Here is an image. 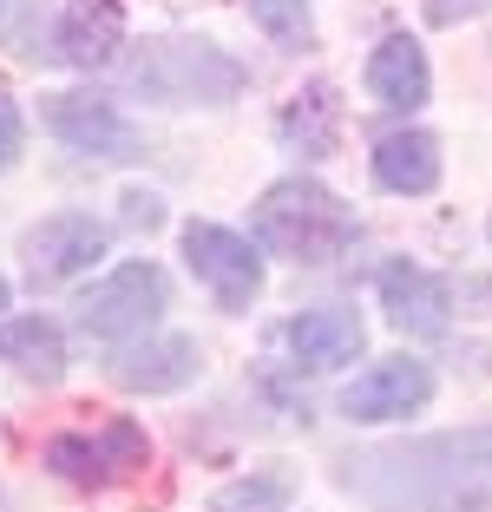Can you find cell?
Returning <instances> with one entry per match:
<instances>
[{
    "label": "cell",
    "mask_w": 492,
    "mask_h": 512,
    "mask_svg": "<svg viewBox=\"0 0 492 512\" xmlns=\"http://www.w3.org/2000/svg\"><path fill=\"white\" fill-rule=\"evenodd\" d=\"M335 480L368 512H479L492 506V427L348 453Z\"/></svg>",
    "instance_id": "obj_1"
},
{
    "label": "cell",
    "mask_w": 492,
    "mask_h": 512,
    "mask_svg": "<svg viewBox=\"0 0 492 512\" xmlns=\"http://www.w3.org/2000/svg\"><path fill=\"white\" fill-rule=\"evenodd\" d=\"M256 243L269 256H289V263H335V256L355 243V211L315 178H283L256 197Z\"/></svg>",
    "instance_id": "obj_2"
},
{
    "label": "cell",
    "mask_w": 492,
    "mask_h": 512,
    "mask_svg": "<svg viewBox=\"0 0 492 512\" xmlns=\"http://www.w3.org/2000/svg\"><path fill=\"white\" fill-rule=\"evenodd\" d=\"M125 86L158 99V106H224L250 86L243 60H230L217 40H197V33H158L132 53L125 66Z\"/></svg>",
    "instance_id": "obj_3"
},
{
    "label": "cell",
    "mask_w": 492,
    "mask_h": 512,
    "mask_svg": "<svg viewBox=\"0 0 492 512\" xmlns=\"http://www.w3.org/2000/svg\"><path fill=\"white\" fill-rule=\"evenodd\" d=\"M164 302H171V283H164L158 263H125V270L99 276V283L79 296V329L125 348V342H138V335H151V322L164 316Z\"/></svg>",
    "instance_id": "obj_4"
},
{
    "label": "cell",
    "mask_w": 492,
    "mask_h": 512,
    "mask_svg": "<svg viewBox=\"0 0 492 512\" xmlns=\"http://www.w3.org/2000/svg\"><path fill=\"white\" fill-rule=\"evenodd\" d=\"M145 460H151V440L132 414H112L99 434H53L46 440V467L73 486H92V493L125 480V473H138Z\"/></svg>",
    "instance_id": "obj_5"
},
{
    "label": "cell",
    "mask_w": 492,
    "mask_h": 512,
    "mask_svg": "<svg viewBox=\"0 0 492 512\" xmlns=\"http://www.w3.org/2000/svg\"><path fill=\"white\" fill-rule=\"evenodd\" d=\"M40 119H46V132L60 138V145H73L79 158L132 165L138 151H145L138 125L125 119L112 99H99V92H46V99H40Z\"/></svg>",
    "instance_id": "obj_6"
},
{
    "label": "cell",
    "mask_w": 492,
    "mask_h": 512,
    "mask_svg": "<svg viewBox=\"0 0 492 512\" xmlns=\"http://www.w3.org/2000/svg\"><path fill=\"white\" fill-rule=\"evenodd\" d=\"M263 243L237 237V230L224 224H184V263H191V276L217 296V309H250L256 289H263Z\"/></svg>",
    "instance_id": "obj_7"
},
{
    "label": "cell",
    "mask_w": 492,
    "mask_h": 512,
    "mask_svg": "<svg viewBox=\"0 0 492 512\" xmlns=\"http://www.w3.org/2000/svg\"><path fill=\"white\" fill-rule=\"evenodd\" d=\"M105 243H112V230H105L99 217H86V211H53V217H40V224L20 237L27 283H33V289L73 283V276H86L92 263L105 256Z\"/></svg>",
    "instance_id": "obj_8"
},
{
    "label": "cell",
    "mask_w": 492,
    "mask_h": 512,
    "mask_svg": "<svg viewBox=\"0 0 492 512\" xmlns=\"http://www.w3.org/2000/svg\"><path fill=\"white\" fill-rule=\"evenodd\" d=\"M427 394H433L427 362L394 355V362H374L368 375L348 381V388H342V414H348V421H401V414L427 407Z\"/></svg>",
    "instance_id": "obj_9"
},
{
    "label": "cell",
    "mask_w": 492,
    "mask_h": 512,
    "mask_svg": "<svg viewBox=\"0 0 492 512\" xmlns=\"http://www.w3.org/2000/svg\"><path fill=\"white\" fill-rule=\"evenodd\" d=\"M381 309H388V322L401 335H447V309H453V296H447V283L433 270H420V263H388L381 270Z\"/></svg>",
    "instance_id": "obj_10"
},
{
    "label": "cell",
    "mask_w": 492,
    "mask_h": 512,
    "mask_svg": "<svg viewBox=\"0 0 492 512\" xmlns=\"http://www.w3.org/2000/svg\"><path fill=\"white\" fill-rule=\"evenodd\" d=\"M197 375V342L191 335H145V342H125L112 355V381L132 394H171Z\"/></svg>",
    "instance_id": "obj_11"
},
{
    "label": "cell",
    "mask_w": 492,
    "mask_h": 512,
    "mask_svg": "<svg viewBox=\"0 0 492 512\" xmlns=\"http://www.w3.org/2000/svg\"><path fill=\"white\" fill-rule=\"evenodd\" d=\"M60 60L79 73H99V66L119 60L125 46V0H73L60 14Z\"/></svg>",
    "instance_id": "obj_12"
},
{
    "label": "cell",
    "mask_w": 492,
    "mask_h": 512,
    "mask_svg": "<svg viewBox=\"0 0 492 512\" xmlns=\"http://www.w3.org/2000/svg\"><path fill=\"white\" fill-rule=\"evenodd\" d=\"M289 355H296V368H342L361 355V342H368V329H361L355 309H302V316H289L283 329Z\"/></svg>",
    "instance_id": "obj_13"
},
{
    "label": "cell",
    "mask_w": 492,
    "mask_h": 512,
    "mask_svg": "<svg viewBox=\"0 0 492 512\" xmlns=\"http://www.w3.org/2000/svg\"><path fill=\"white\" fill-rule=\"evenodd\" d=\"M368 92H374V99H381L388 112L427 106V92H433L427 46H420L414 33H388V40L374 46V60H368Z\"/></svg>",
    "instance_id": "obj_14"
},
{
    "label": "cell",
    "mask_w": 492,
    "mask_h": 512,
    "mask_svg": "<svg viewBox=\"0 0 492 512\" xmlns=\"http://www.w3.org/2000/svg\"><path fill=\"white\" fill-rule=\"evenodd\" d=\"M374 184L394 197H427L440 184V138L433 132H388L374 145Z\"/></svg>",
    "instance_id": "obj_15"
},
{
    "label": "cell",
    "mask_w": 492,
    "mask_h": 512,
    "mask_svg": "<svg viewBox=\"0 0 492 512\" xmlns=\"http://www.w3.org/2000/svg\"><path fill=\"white\" fill-rule=\"evenodd\" d=\"M0 362H14L27 381H60L66 375V335L46 316H14V322H0Z\"/></svg>",
    "instance_id": "obj_16"
},
{
    "label": "cell",
    "mask_w": 492,
    "mask_h": 512,
    "mask_svg": "<svg viewBox=\"0 0 492 512\" xmlns=\"http://www.w3.org/2000/svg\"><path fill=\"white\" fill-rule=\"evenodd\" d=\"M335 119H342L335 86H309L296 106L283 112V138L302 151V158H322V151H335Z\"/></svg>",
    "instance_id": "obj_17"
},
{
    "label": "cell",
    "mask_w": 492,
    "mask_h": 512,
    "mask_svg": "<svg viewBox=\"0 0 492 512\" xmlns=\"http://www.w3.org/2000/svg\"><path fill=\"white\" fill-rule=\"evenodd\" d=\"M296 493V480H289L283 467H263L256 480H237L224 499H217V512H276L283 499Z\"/></svg>",
    "instance_id": "obj_18"
},
{
    "label": "cell",
    "mask_w": 492,
    "mask_h": 512,
    "mask_svg": "<svg viewBox=\"0 0 492 512\" xmlns=\"http://www.w3.org/2000/svg\"><path fill=\"white\" fill-rule=\"evenodd\" d=\"M40 20H46V0H0V46L33 60L40 53Z\"/></svg>",
    "instance_id": "obj_19"
},
{
    "label": "cell",
    "mask_w": 492,
    "mask_h": 512,
    "mask_svg": "<svg viewBox=\"0 0 492 512\" xmlns=\"http://www.w3.org/2000/svg\"><path fill=\"white\" fill-rule=\"evenodd\" d=\"M250 20L276 46H302L309 40V0H250Z\"/></svg>",
    "instance_id": "obj_20"
},
{
    "label": "cell",
    "mask_w": 492,
    "mask_h": 512,
    "mask_svg": "<svg viewBox=\"0 0 492 512\" xmlns=\"http://www.w3.org/2000/svg\"><path fill=\"white\" fill-rule=\"evenodd\" d=\"M20 145H27V125H20V106L0 92V171L20 165Z\"/></svg>",
    "instance_id": "obj_21"
},
{
    "label": "cell",
    "mask_w": 492,
    "mask_h": 512,
    "mask_svg": "<svg viewBox=\"0 0 492 512\" xmlns=\"http://www.w3.org/2000/svg\"><path fill=\"white\" fill-rule=\"evenodd\" d=\"M420 7H427V20H433V27H460V20L486 14L492 0H420Z\"/></svg>",
    "instance_id": "obj_22"
},
{
    "label": "cell",
    "mask_w": 492,
    "mask_h": 512,
    "mask_svg": "<svg viewBox=\"0 0 492 512\" xmlns=\"http://www.w3.org/2000/svg\"><path fill=\"white\" fill-rule=\"evenodd\" d=\"M125 224H132V230H158L164 224V204L151 191H132V197H125Z\"/></svg>",
    "instance_id": "obj_23"
},
{
    "label": "cell",
    "mask_w": 492,
    "mask_h": 512,
    "mask_svg": "<svg viewBox=\"0 0 492 512\" xmlns=\"http://www.w3.org/2000/svg\"><path fill=\"white\" fill-rule=\"evenodd\" d=\"M7 296H14V289H7V276H0V309H7Z\"/></svg>",
    "instance_id": "obj_24"
}]
</instances>
